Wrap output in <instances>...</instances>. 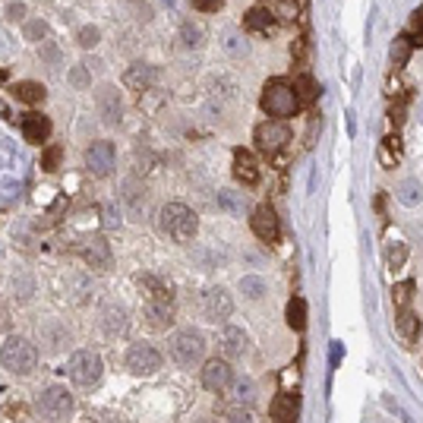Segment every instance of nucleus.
Wrapping results in <instances>:
<instances>
[{
    "label": "nucleus",
    "mask_w": 423,
    "mask_h": 423,
    "mask_svg": "<svg viewBox=\"0 0 423 423\" xmlns=\"http://www.w3.org/2000/svg\"><path fill=\"white\" fill-rule=\"evenodd\" d=\"M180 44H183L187 51L203 48L205 44V29L203 25H196V23H187L183 29H180Z\"/></svg>",
    "instance_id": "30"
},
{
    "label": "nucleus",
    "mask_w": 423,
    "mask_h": 423,
    "mask_svg": "<svg viewBox=\"0 0 423 423\" xmlns=\"http://www.w3.org/2000/svg\"><path fill=\"white\" fill-rule=\"evenodd\" d=\"M155 76H158V70H155L152 64H146V60H136V64H130L127 70H123V86L133 92H146L155 86Z\"/></svg>",
    "instance_id": "16"
},
{
    "label": "nucleus",
    "mask_w": 423,
    "mask_h": 423,
    "mask_svg": "<svg viewBox=\"0 0 423 423\" xmlns=\"http://www.w3.org/2000/svg\"><path fill=\"white\" fill-rule=\"evenodd\" d=\"M7 3H10V0H7Z\"/></svg>",
    "instance_id": "50"
},
{
    "label": "nucleus",
    "mask_w": 423,
    "mask_h": 423,
    "mask_svg": "<svg viewBox=\"0 0 423 423\" xmlns=\"http://www.w3.org/2000/svg\"><path fill=\"white\" fill-rule=\"evenodd\" d=\"M218 348L225 357H240L246 350V329L240 326H225L221 329V338H218Z\"/></svg>",
    "instance_id": "21"
},
{
    "label": "nucleus",
    "mask_w": 423,
    "mask_h": 423,
    "mask_svg": "<svg viewBox=\"0 0 423 423\" xmlns=\"http://www.w3.org/2000/svg\"><path fill=\"white\" fill-rule=\"evenodd\" d=\"M76 41H79V48H82V51L95 48L98 41H101V32H98V25H82L79 32H76Z\"/></svg>",
    "instance_id": "41"
},
{
    "label": "nucleus",
    "mask_w": 423,
    "mask_h": 423,
    "mask_svg": "<svg viewBox=\"0 0 423 423\" xmlns=\"http://www.w3.org/2000/svg\"><path fill=\"white\" fill-rule=\"evenodd\" d=\"M411 38L407 35H398V38L392 41V60H395V66H401V64H407V57H411Z\"/></svg>",
    "instance_id": "37"
},
{
    "label": "nucleus",
    "mask_w": 423,
    "mask_h": 423,
    "mask_svg": "<svg viewBox=\"0 0 423 423\" xmlns=\"http://www.w3.org/2000/svg\"><path fill=\"white\" fill-rule=\"evenodd\" d=\"M398 199H401V205H417L423 199L420 183H417V180H401L398 183Z\"/></svg>",
    "instance_id": "36"
},
{
    "label": "nucleus",
    "mask_w": 423,
    "mask_h": 423,
    "mask_svg": "<svg viewBox=\"0 0 423 423\" xmlns=\"http://www.w3.org/2000/svg\"><path fill=\"white\" fill-rule=\"evenodd\" d=\"M158 366H162V354L149 342H133L130 348H127V370H130V373L152 376Z\"/></svg>",
    "instance_id": "9"
},
{
    "label": "nucleus",
    "mask_w": 423,
    "mask_h": 423,
    "mask_svg": "<svg viewBox=\"0 0 423 423\" xmlns=\"http://www.w3.org/2000/svg\"><path fill=\"white\" fill-rule=\"evenodd\" d=\"M231 389H234V401H237L240 407H244V405H253V401H256V383H253V379H246V376H240V379H237Z\"/></svg>",
    "instance_id": "33"
},
{
    "label": "nucleus",
    "mask_w": 423,
    "mask_h": 423,
    "mask_svg": "<svg viewBox=\"0 0 423 423\" xmlns=\"http://www.w3.org/2000/svg\"><path fill=\"white\" fill-rule=\"evenodd\" d=\"M193 10H199V13H221L225 0H193Z\"/></svg>",
    "instance_id": "46"
},
{
    "label": "nucleus",
    "mask_w": 423,
    "mask_h": 423,
    "mask_svg": "<svg viewBox=\"0 0 423 423\" xmlns=\"http://www.w3.org/2000/svg\"><path fill=\"white\" fill-rule=\"evenodd\" d=\"M10 95L16 98V101H23V105H41L44 98H48V89L41 86V82H35V79H19V82H13L10 86Z\"/></svg>",
    "instance_id": "20"
},
{
    "label": "nucleus",
    "mask_w": 423,
    "mask_h": 423,
    "mask_svg": "<svg viewBox=\"0 0 423 423\" xmlns=\"http://www.w3.org/2000/svg\"><path fill=\"white\" fill-rule=\"evenodd\" d=\"M79 253H82V259L89 262L92 269H98V272H105V269H111V246H107V240L105 237H89L86 244L79 246Z\"/></svg>",
    "instance_id": "17"
},
{
    "label": "nucleus",
    "mask_w": 423,
    "mask_h": 423,
    "mask_svg": "<svg viewBox=\"0 0 423 423\" xmlns=\"http://www.w3.org/2000/svg\"><path fill=\"white\" fill-rule=\"evenodd\" d=\"M411 294H414V281H398V285L392 287V303L398 309H405L407 300H411Z\"/></svg>",
    "instance_id": "40"
},
{
    "label": "nucleus",
    "mask_w": 423,
    "mask_h": 423,
    "mask_svg": "<svg viewBox=\"0 0 423 423\" xmlns=\"http://www.w3.org/2000/svg\"><path fill=\"white\" fill-rule=\"evenodd\" d=\"M66 82H70L76 92L89 89V86H92V70L86 64H73V66H70V73H66Z\"/></svg>",
    "instance_id": "35"
},
{
    "label": "nucleus",
    "mask_w": 423,
    "mask_h": 423,
    "mask_svg": "<svg viewBox=\"0 0 423 423\" xmlns=\"http://www.w3.org/2000/svg\"><path fill=\"white\" fill-rule=\"evenodd\" d=\"M294 95H297V101H300V107L303 105H309L313 98H316V82H313V76H297L294 79Z\"/></svg>",
    "instance_id": "34"
},
{
    "label": "nucleus",
    "mask_w": 423,
    "mask_h": 423,
    "mask_svg": "<svg viewBox=\"0 0 423 423\" xmlns=\"http://www.w3.org/2000/svg\"><path fill=\"white\" fill-rule=\"evenodd\" d=\"M250 228L259 240L275 244L278 240V215H275V209H272V205H259V209L250 215Z\"/></svg>",
    "instance_id": "15"
},
{
    "label": "nucleus",
    "mask_w": 423,
    "mask_h": 423,
    "mask_svg": "<svg viewBox=\"0 0 423 423\" xmlns=\"http://www.w3.org/2000/svg\"><path fill=\"white\" fill-rule=\"evenodd\" d=\"M221 48H225V54L231 60H244L250 54V41H246L244 32H237V29H225L221 32Z\"/></svg>",
    "instance_id": "22"
},
{
    "label": "nucleus",
    "mask_w": 423,
    "mask_h": 423,
    "mask_svg": "<svg viewBox=\"0 0 423 423\" xmlns=\"http://www.w3.org/2000/svg\"><path fill=\"white\" fill-rule=\"evenodd\" d=\"M16 38L10 32H0V60H10V57H16Z\"/></svg>",
    "instance_id": "45"
},
{
    "label": "nucleus",
    "mask_w": 423,
    "mask_h": 423,
    "mask_svg": "<svg viewBox=\"0 0 423 423\" xmlns=\"http://www.w3.org/2000/svg\"><path fill=\"white\" fill-rule=\"evenodd\" d=\"M398 335L405 338V344H414L420 338V316L414 309H398Z\"/></svg>",
    "instance_id": "25"
},
{
    "label": "nucleus",
    "mask_w": 423,
    "mask_h": 423,
    "mask_svg": "<svg viewBox=\"0 0 423 423\" xmlns=\"http://www.w3.org/2000/svg\"><path fill=\"white\" fill-rule=\"evenodd\" d=\"M218 203H221V209L228 212V215H240V209H244V199H240L234 190H221Z\"/></svg>",
    "instance_id": "39"
},
{
    "label": "nucleus",
    "mask_w": 423,
    "mask_h": 423,
    "mask_svg": "<svg viewBox=\"0 0 423 423\" xmlns=\"http://www.w3.org/2000/svg\"><path fill=\"white\" fill-rule=\"evenodd\" d=\"M0 363L13 376H29L38 366V348L23 335H10L3 348H0Z\"/></svg>",
    "instance_id": "3"
},
{
    "label": "nucleus",
    "mask_w": 423,
    "mask_h": 423,
    "mask_svg": "<svg viewBox=\"0 0 423 423\" xmlns=\"http://www.w3.org/2000/svg\"><path fill=\"white\" fill-rule=\"evenodd\" d=\"M48 35H51L48 19H25L23 23V41H29V44H44Z\"/></svg>",
    "instance_id": "27"
},
{
    "label": "nucleus",
    "mask_w": 423,
    "mask_h": 423,
    "mask_svg": "<svg viewBox=\"0 0 423 423\" xmlns=\"http://www.w3.org/2000/svg\"><path fill=\"white\" fill-rule=\"evenodd\" d=\"M168 350H171L174 363L183 366V370H190V366L203 363V357H205V335L199 332V329H193V326L177 329V332H171V338H168Z\"/></svg>",
    "instance_id": "4"
},
{
    "label": "nucleus",
    "mask_w": 423,
    "mask_h": 423,
    "mask_svg": "<svg viewBox=\"0 0 423 423\" xmlns=\"http://www.w3.org/2000/svg\"><path fill=\"white\" fill-rule=\"evenodd\" d=\"M259 105L269 114V120H287V117H294L300 111V101L294 95V82L281 79V76L266 82V89L259 95Z\"/></svg>",
    "instance_id": "1"
},
{
    "label": "nucleus",
    "mask_w": 423,
    "mask_h": 423,
    "mask_svg": "<svg viewBox=\"0 0 423 423\" xmlns=\"http://www.w3.org/2000/svg\"><path fill=\"white\" fill-rule=\"evenodd\" d=\"M253 139H256V149H259V152H278V149L287 146V139H291V127H287L285 120H266V123H259V127H256Z\"/></svg>",
    "instance_id": "11"
},
{
    "label": "nucleus",
    "mask_w": 423,
    "mask_h": 423,
    "mask_svg": "<svg viewBox=\"0 0 423 423\" xmlns=\"http://www.w3.org/2000/svg\"><path fill=\"white\" fill-rule=\"evenodd\" d=\"M228 423H253V420H250V414H246L244 407H234V411L228 414Z\"/></svg>",
    "instance_id": "48"
},
{
    "label": "nucleus",
    "mask_w": 423,
    "mask_h": 423,
    "mask_svg": "<svg viewBox=\"0 0 423 423\" xmlns=\"http://www.w3.org/2000/svg\"><path fill=\"white\" fill-rule=\"evenodd\" d=\"M66 373H70L73 385H79V389H95V385L101 383V376H105V363H101V357H98L95 350L79 348L70 354Z\"/></svg>",
    "instance_id": "5"
},
{
    "label": "nucleus",
    "mask_w": 423,
    "mask_h": 423,
    "mask_svg": "<svg viewBox=\"0 0 423 423\" xmlns=\"http://www.w3.org/2000/svg\"><path fill=\"white\" fill-rule=\"evenodd\" d=\"M158 225H162V231L171 237L174 244H187L199 231V215L187 203H168L158 212Z\"/></svg>",
    "instance_id": "2"
},
{
    "label": "nucleus",
    "mask_w": 423,
    "mask_h": 423,
    "mask_svg": "<svg viewBox=\"0 0 423 423\" xmlns=\"http://www.w3.org/2000/svg\"><path fill=\"white\" fill-rule=\"evenodd\" d=\"M3 16H7V23H25L29 19V7H25L23 0H10L7 7H3Z\"/></svg>",
    "instance_id": "43"
},
{
    "label": "nucleus",
    "mask_w": 423,
    "mask_h": 423,
    "mask_svg": "<svg viewBox=\"0 0 423 423\" xmlns=\"http://www.w3.org/2000/svg\"><path fill=\"white\" fill-rule=\"evenodd\" d=\"M98 329H101L107 338H123V335L130 332V313H127L120 303H101Z\"/></svg>",
    "instance_id": "12"
},
{
    "label": "nucleus",
    "mask_w": 423,
    "mask_h": 423,
    "mask_svg": "<svg viewBox=\"0 0 423 423\" xmlns=\"http://www.w3.org/2000/svg\"><path fill=\"white\" fill-rule=\"evenodd\" d=\"M38 57H41V64L48 66V70H54V73H57L60 66H64V48H60L57 41H44V44H41L38 48Z\"/></svg>",
    "instance_id": "29"
},
{
    "label": "nucleus",
    "mask_w": 423,
    "mask_h": 423,
    "mask_svg": "<svg viewBox=\"0 0 423 423\" xmlns=\"http://www.w3.org/2000/svg\"><path fill=\"white\" fill-rule=\"evenodd\" d=\"M95 105H98V114H101V120H105V123H120L123 101H120V92H117V86H98Z\"/></svg>",
    "instance_id": "13"
},
{
    "label": "nucleus",
    "mask_w": 423,
    "mask_h": 423,
    "mask_svg": "<svg viewBox=\"0 0 423 423\" xmlns=\"http://www.w3.org/2000/svg\"><path fill=\"white\" fill-rule=\"evenodd\" d=\"M209 86L218 92V95H225V98H234V95H237V86L228 79V76H212Z\"/></svg>",
    "instance_id": "44"
},
{
    "label": "nucleus",
    "mask_w": 423,
    "mask_h": 423,
    "mask_svg": "<svg viewBox=\"0 0 423 423\" xmlns=\"http://www.w3.org/2000/svg\"><path fill=\"white\" fill-rule=\"evenodd\" d=\"M385 262L389 269H401L407 262V244H389L385 246Z\"/></svg>",
    "instance_id": "38"
},
{
    "label": "nucleus",
    "mask_w": 423,
    "mask_h": 423,
    "mask_svg": "<svg viewBox=\"0 0 423 423\" xmlns=\"http://www.w3.org/2000/svg\"><path fill=\"white\" fill-rule=\"evenodd\" d=\"M297 411H300V398L287 395V392H281L275 398V405H272V414H275L278 423H297Z\"/></svg>",
    "instance_id": "24"
},
{
    "label": "nucleus",
    "mask_w": 423,
    "mask_h": 423,
    "mask_svg": "<svg viewBox=\"0 0 423 423\" xmlns=\"http://www.w3.org/2000/svg\"><path fill=\"white\" fill-rule=\"evenodd\" d=\"M231 171H234L237 183H244V187H256V183H259V162H256V155H253L250 149H234Z\"/></svg>",
    "instance_id": "14"
},
{
    "label": "nucleus",
    "mask_w": 423,
    "mask_h": 423,
    "mask_svg": "<svg viewBox=\"0 0 423 423\" xmlns=\"http://www.w3.org/2000/svg\"><path fill=\"white\" fill-rule=\"evenodd\" d=\"M38 414L48 423H66L73 417V395L64 385H44L38 395Z\"/></svg>",
    "instance_id": "6"
},
{
    "label": "nucleus",
    "mask_w": 423,
    "mask_h": 423,
    "mask_svg": "<svg viewBox=\"0 0 423 423\" xmlns=\"http://www.w3.org/2000/svg\"><path fill=\"white\" fill-rule=\"evenodd\" d=\"M287 326L297 329V332H303V326H307V300L303 297H294L287 303Z\"/></svg>",
    "instance_id": "31"
},
{
    "label": "nucleus",
    "mask_w": 423,
    "mask_h": 423,
    "mask_svg": "<svg viewBox=\"0 0 423 423\" xmlns=\"http://www.w3.org/2000/svg\"><path fill=\"white\" fill-rule=\"evenodd\" d=\"M203 389L205 392H215V395H221V392H228L231 385H234V370H231V363L225 357H212L203 363Z\"/></svg>",
    "instance_id": "10"
},
{
    "label": "nucleus",
    "mask_w": 423,
    "mask_h": 423,
    "mask_svg": "<svg viewBox=\"0 0 423 423\" xmlns=\"http://www.w3.org/2000/svg\"><path fill=\"white\" fill-rule=\"evenodd\" d=\"M417 117H420V123H423V105H420V114H417Z\"/></svg>",
    "instance_id": "49"
},
{
    "label": "nucleus",
    "mask_w": 423,
    "mask_h": 423,
    "mask_svg": "<svg viewBox=\"0 0 423 423\" xmlns=\"http://www.w3.org/2000/svg\"><path fill=\"white\" fill-rule=\"evenodd\" d=\"M60 162H64V146H57V142H51V146H44V152H41V171H60Z\"/></svg>",
    "instance_id": "32"
},
{
    "label": "nucleus",
    "mask_w": 423,
    "mask_h": 423,
    "mask_svg": "<svg viewBox=\"0 0 423 423\" xmlns=\"http://www.w3.org/2000/svg\"><path fill=\"white\" fill-rule=\"evenodd\" d=\"M411 44L414 48H423V7H417L414 13H411Z\"/></svg>",
    "instance_id": "42"
},
{
    "label": "nucleus",
    "mask_w": 423,
    "mask_h": 423,
    "mask_svg": "<svg viewBox=\"0 0 423 423\" xmlns=\"http://www.w3.org/2000/svg\"><path fill=\"white\" fill-rule=\"evenodd\" d=\"M117 168V149L111 139H95L89 149H86V171L92 177H111Z\"/></svg>",
    "instance_id": "8"
},
{
    "label": "nucleus",
    "mask_w": 423,
    "mask_h": 423,
    "mask_svg": "<svg viewBox=\"0 0 423 423\" xmlns=\"http://www.w3.org/2000/svg\"><path fill=\"white\" fill-rule=\"evenodd\" d=\"M35 291H38V281H35V272H29L25 266H19L16 272H13V297L16 300H32Z\"/></svg>",
    "instance_id": "23"
},
{
    "label": "nucleus",
    "mask_w": 423,
    "mask_h": 423,
    "mask_svg": "<svg viewBox=\"0 0 423 423\" xmlns=\"http://www.w3.org/2000/svg\"><path fill=\"white\" fill-rule=\"evenodd\" d=\"M237 291L244 294L246 300H262L269 287H266V278L262 275H244L240 281H237Z\"/></svg>",
    "instance_id": "28"
},
{
    "label": "nucleus",
    "mask_w": 423,
    "mask_h": 423,
    "mask_svg": "<svg viewBox=\"0 0 423 423\" xmlns=\"http://www.w3.org/2000/svg\"><path fill=\"white\" fill-rule=\"evenodd\" d=\"M142 313H146V326L155 329V332H164V329H171V322H174V303L171 300H149Z\"/></svg>",
    "instance_id": "19"
},
{
    "label": "nucleus",
    "mask_w": 423,
    "mask_h": 423,
    "mask_svg": "<svg viewBox=\"0 0 423 423\" xmlns=\"http://www.w3.org/2000/svg\"><path fill=\"white\" fill-rule=\"evenodd\" d=\"M272 25H275V13H272V10H266V7L246 10L244 29H250V32H269Z\"/></svg>",
    "instance_id": "26"
},
{
    "label": "nucleus",
    "mask_w": 423,
    "mask_h": 423,
    "mask_svg": "<svg viewBox=\"0 0 423 423\" xmlns=\"http://www.w3.org/2000/svg\"><path fill=\"white\" fill-rule=\"evenodd\" d=\"M51 136V120L48 114H41V111H32V114L23 117V139L25 142H32V146H41V142H48Z\"/></svg>",
    "instance_id": "18"
},
{
    "label": "nucleus",
    "mask_w": 423,
    "mask_h": 423,
    "mask_svg": "<svg viewBox=\"0 0 423 423\" xmlns=\"http://www.w3.org/2000/svg\"><path fill=\"white\" fill-rule=\"evenodd\" d=\"M199 313H203L205 322H228L231 313H234V297H231L225 287H205L199 294Z\"/></svg>",
    "instance_id": "7"
},
{
    "label": "nucleus",
    "mask_w": 423,
    "mask_h": 423,
    "mask_svg": "<svg viewBox=\"0 0 423 423\" xmlns=\"http://www.w3.org/2000/svg\"><path fill=\"white\" fill-rule=\"evenodd\" d=\"M379 158H383L385 168H395V164H398V152H389V146H385V142H383V149H379Z\"/></svg>",
    "instance_id": "47"
}]
</instances>
